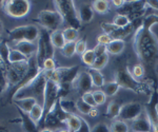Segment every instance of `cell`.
Instances as JSON below:
<instances>
[{"mask_svg":"<svg viewBox=\"0 0 158 132\" xmlns=\"http://www.w3.org/2000/svg\"><path fill=\"white\" fill-rule=\"evenodd\" d=\"M73 89H75L77 92L81 93V95L86 92H91L93 88V82H92L91 75L88 71L79 72L78 76L76 77L75 82L73 83Z\"/></svg>","mask_w":158,"mask_h":132,"instance_id":"obj_13","label":"cell"},{"mask_svg":"<svg viewBox=\"0 0 158 132\" xmlns=\"http://www.w3.org/2000/svg\"><path fill=\"white\" fill-rule=\"evenodd\" d=\"M11 48L19 51L20 53H22V54H23L24 56H27V58L36 55V52H37V44L31 42V41L15 42V44H13Z\"/></svg>","mask_w":158,"mask_h":132,"instance_id":"obj_16","label":"cell"},{"mask_svg":"<svg viewBox=\"0 0 158 132\" xmlns=\"http://www.w3.org/2000/svg\"><path fill=\"white\" fill-rule=\"evenodd\" d=\"M6 63L0 56V93L4 92L9 88V83L6 78Z\"/></svg>","mask_w":158,"mask_h":132,"instance_id":"obj_23","label":"cell"},{"mask_svg":"<svg viewBox=\"0 0 158 132\" xmlns=\"http://www.w3.org/2000/svg\"><path fill=\"white\" fill-rule=\"evenodd\" d=\"M108 62H109V53H106V54L102 55V56L96 57L95 62H94V65L92 66L91 68L100 71V70H102L106 65H108Z\"/></svg>","mask_w":158,"mask_h":132,"instance_id":"obj_36","label":"cell"},{"mask_svg":"<svg viewBox=\"0 0 158 132\" xmlns=\"http://www.w3.org/2000/svg\"><path fill=\"white\" fill-rule=\"evenodd\" d=\"M144 72H146V70H144L142 65H135L133 67V69H132V75H133L136 79L143 77Z\"/></svg>","mask_w":158,"mask_h":132,"instance_id":"obj_41","label":"cell"},{"mask_svg":"<svg viewBox=\"0 0 158 132\" xmlns=\"http://www.w3.org/2000/svg\"><path fill=\"white\" fill-rule=\"evenodd\" d=\"M51 40H52V44L54 45L55 49L61 50L65 45V44H67L64 36H63L62 30H57V31L51 33Z\"/></svg>","mask_w":158,"mask_h":132,"instance_id":"obj_22","label":"cell"},{"mask_svg":"<svg viewBox=\"0 0 158 132\" xmlns=\"http://www.w3.org/2000/svg\"><path fill=\"white\" fill-rule=\"evenodd\" d=\"M48 78L58 85L61 83H70L73 85L76 77L79 74V66L73 67H59L54 71H47Z\"/></svg>","mask_w":158,"mask_h":132,"instance_id":"obj_7","label":"cell"},{"mask_svg":"<svg viewBox=\"0 0 158 132\" xmlns=\"http://www.w3.org/2000/svg\"><path fill=\"white\" fill-rule=\"evenodd\" d=\"M121 106L117 101H111L106 108V116L111 120H115L119 116Z\"/></svg>","mask_w":158,"mask_h":132,"instance_id":"obj_26","label":"cell"},{"mask_svg":"<svg viewBox=\"0 0 158 132\" xmlns=\"http://www.w3.org/2000/svg\"><path fill=\"white\" fill-rule=\"evenodd\" d=\"M59 103L63 110L69 114H77V108H76V101L68 100V98H62L59 100Z\"/></svg>","mask_w":158,"mask_h":132,"instance_id":"obj_27","label":"cell"},{"mask_svg":"<svg viewBox=\"0 0 158 132\" xmlns=\"http://www.w3.org/2000/svg\"><path fill=\"white\" fill-rule=\"evenodd\" d=\"M152 131L153 132H158V124H156V125L152 126Z\"/></svg>","mask_w":158,"mask_h":132,"instance_id":"obj_53","label":"cell"},{"mask_svg":"<svg viewBox=\"0 0 158 132\" xmlns=\"http://www.w3.org/2000/svg\"><path fill=\"white\" fill-rule=\"evenodd\" d=\"M30 117L32 118V121L34 123H36L38 127H39V124L41 121L42 117H43V107L39 104H36V105L33 107V109L31 110V112L29 113Z\"/></svg>","mask_w":158,"mask_h":132,"instance_id":"obj_25","label":"cell"},{"mask_svg":"<svg viewBox=\"0 0 158 132\" xmlns=\"http://www.w3.org/2000/svg\"><path fill=\"white\" fill-rule=\"evenodd\" d=\"M14 105L16 106V108L20 109L21 111H23L25 113H30L31 110L33 109L37 103L36 100L34 98H21V100H13Z\"/></svg>","mask_w":158,"mask_h":132,"instance_id":"obj_19","label":"cell"},{"mask_svg":"<svg viewBox=\"0 0 158 132\" xmlns=\"http://www.w3.org/2000/svg\"><path fill=\"white\" fill-rule=\"evenodd\" d=\"M54 6L56 7V11L61 15L63 21L67 22L69 27L76 30L81 27V21L75 2L72 0H57V1H54Z\"/></svg>","mask_w":158,"mask_h":132,"instance_id":"obj_4","label":"cell"},{"mask_svg":"<svg viewBox=\"0 0 158 132\" xmlns=\"http://www.w3.org/2000/svg\"><path fill=\"white\" fill-rule=\"evenodd\" d=\"M36 21L42 29H45L50 33L60 30V27L64 23L63 18L56 10L55 11H50V10L40 11L37 15Z\"/></svg>","mask_w":158,"mask_h":132,"instance_id":"obj_6","label":"cell"},{"mask_svg":"<svg viewBox=\"0 0 158 132\" xmlns=\"http://www.w3.org/2000/svg\"><path fill=\"white\" fill-rule=\"evenodd\" d=\"M0 132H11L7 125L6 123H3V121H0Z\"/></svg>","mask_w":158,"mask_h":132,"instance_id":"obj_50","label":"cell"},{"mask_svg":"<svg viewBox=\"0 0 158 132\" xmlns=\"http://www.w3.org/2000/svg\"><path fill=\"white\" fill-rule=\"evenodd\" d=\"M94 53H95L96 57H99V56H102V55L106 54L108 53V49H106V45H96L95 48H94Z\"/></svg>","mask_w":158,"mask_h":132,"instance_id":"obj_46","label":"cell"},{"mask_svg":"<svg viewBox=\"0 0 158 132\" xmlns=\"http://www.w3.org/2000/svg\"><path fill=\"white\" fill-rule=\"evenodd\" d=\"M48 73L47 71L41 70L40 73L33 80L25 85L24 87L19 89L14 95L12 101L14 100H21V98H34L37 100L39 105L43 107V100H44V91L45 86L48 83Z\"/></svg>","mask_w":158,"mask_h":132,"instance_id":"obj_2","label":"cell"},{"mask_svg":"<svg viewBox=\"0 0 158 132\" xmlns=\"http://www.w3.org/2000/svg\"><path fill=\"white\" fill-rule=\"evenodd\" d=\"M27 59H29V58L27 56H24L22 53H20L19 51L11 48L10 55H9V63H17V62H27Z\"/></svg>","mask_w":158,"mask_h":132,"instance_id":"obj_31","label":"cell"},{"mask_svg":"<svg viewBox=\"0 0 158 132\" xmlns=\"http://www.w3.org/2000/svg\"><path fill=\"white\" fill-rule=\"evenodd\" d=\"M98 114H99V111H98L96 108H93V109L91 110L90 114H89V116H91V117H95V116H97Z\"/></svg>","mask_w":158,"mask_h":132,"instance_id":"obj_51","label":"cell"},{"mask_svg":"<svg viewBox=\"0 0 158 132\" xmlns=\"http://www.w3.org/2000/svg\"><path fill=\"white\" fill-rule=\"evenodd\" d=\"M78 15L81 23H89L94 17V10L92 6L88 3H82L78 7Z\"/></svg>","mask_w":158,"mask_h":132,"instance_id":"obj_18","label":"cell"},{"mask_svg":"<svg viewBox=\"0 0 158 132\" xmlns=\"http://www.w3.org/2000/svg\"><path fill=\"white\" fill-rule=\"evenodd\" d=\"M61 54L64 57H72L76 54V42H67L61 49Z\"/></svg>","mask_w":158,"mask_h":132,"instance_id":"obj_37","label":"cell"},{"mask_svg":"<svg viewBox=\"0 0 158 132\" xmlns=\"http://www.w3.org/2000/svg\"><path fill=\"white\" fill-rule=\"evenodd\" d=\"M112 37L110 36L106 33H102V34L98 35L97 37V44L98 45H108L110 42L112 41Z\"/></svg>","mask_w":158,"mask_h":132,"instance_id":"obj_45","label":"cell"},{"mask_svg":"<svg viewBox=\"0 0 158 132\" xmlns=\"http://www.w3.org/2000/svg\"><path fill=\"white\" fill-rule=\"evenodd\" d=\"M110 131L111 132H129V125L127 124V121L115 120L114 121H112V124L110 125Z\"/></svg>","mask_w":158,"mask_h":132,"instance_id":"obj_29","label":"cell"},{"mask_svg":"<svg viewBox=\"0 0 158 132\" xmlns=\"http://www.w3.org/2000/svg\"><path fill=\"white\" fill-rule=\"evenodd\" d=\"M124 48H126V42L124 40L121 39H113L110 44L106 45L108 53L112 55H118L123 52Z\"/></svg>","mask_w":158,"mask_h":132,"instance_id":"obj_20","label":"cell"},{"mask_svg":"<svg viewBox=\"0 0 158 132\" xmlns=\"http://www.w3.org/2000/svg\"><path fill=\"white\" fill-rule=\"evenodd\" d=\"M144 111L148 113L150 120H151L152 126L158 124V91L157 89H154L152 92V95L150 97V100L147 103Z\"/></svg>","mask_w":158,"mask_h":132,"instance_id":"obj_14","label":"cell"},{"mask_svg":"<svg viewBox=\"0 0 158 132\" xmlns=\"http://www.w3.org/2000/svg\"><path fill=\"white\" fill-rule=\"evenodd\" d=\"M76 132H91V128H90V126H89L88 121H86L83 117H81L80 128H79Z\"/></svg>","mask_w":158,"mask_h":132,"instance_id":"obj_47","label":"cell"},{"mask_svg":"<svg viewBox=\"0 0 158 132\" xmlns=\"http://www.w3.org/2000/svg\"><path fill=\"white\" fill-rule=\"evenodd\" d=\"M57 69L56 67V62L54 58H47L43 62V68L42 70L44 71H54Z\"/></svg>","mask_w":158,"mask_h":132,"instance_id":"obj_43","label":"cell"},{"mask_svg":"<svg viewBox=\"0 0 158 132\" xmlns=\"http://www.w3.org/2000/svg\"><path fill=\"white\" fill-rule=\"evenodd\" d=\"M91 132H111L110 131V126L106 125V123H98L96 124L93 128H91Z\"/></svg>","mask_w":158,"mask_h":132,"instance_id":"obj_44","label":"cell"},{"mask_svg":"<svg viewBox=\"0 0 158 132\" xmlns=\"http://www.w3.org/2000/svg\"><path fill=\"white\" fill-rule=\"evenodd\" d=\"M116 82L119 83L121 88L129 89V90L133 91L135 93H139V94H146L151 91V86L148 85L147 83L140 82L136 79L132 72L129 71V68L127 69H120L116 72L115 74Z\"/></svg>","mask_w":158,"mask_h":132,"instance_id":"obj_3","label":"cell"},{"mask_svg":"<svg viewBox=\"0 0 158 132\" xmlns=\"http://www.w3.org/2000/svg\"><path fill=\"white\" fill-rule=\"evenodd\" d=\"M94 12L99 13V14H106L109 12V1L104 0H96L92 3Z\"/></svg>","mask_w":158,"mask_h":132,"instance_id":"obj_32","label":"cell"},{"mask_svg":"<svg viewBox=\"0 0 158 132\" xmlns=\"http://www.w3.org/2000/svg\"><path fill=\"white\" fill-rule=\"evenodd\" d=\"M142 106L137 101L129 103L126 105L121 106L120 113H119L118 120L127 121H134L136 117H138L140 114L142 113Z\"/></svg>","mask_w":158,"mask_h":132,"instance_id":"obj_12","label":"cell"},{"mask_svg":"<svg viewBox=\"0 0 158 132\" xmlns=\"http://www.w3.org/2000/svg\"><path fill=\"white\" fill-rule=\"evenodd\" d=\"M131 128L134 132H151L152 123L146 111H142L138 117H136L131 123Z\"/></svg>","mask_w":158,"mask_h":132,"instance_id":"obj_15","label":"cell"},{"mask_svg":"<svg viewBox=\"0 0 158 132\" xmlns=\"http://www.w3.org/2000/svg\"><path fill=\"white\" fill-rule=\"evenodd\" d=\"M112 23H113L114 25H116L117 28H127V27H129L132 22L127 15L118 14L114 17L113 22H112Z\"/></svg>","mask_w":158,"mask_h":132,"instance_id":"obj_33","label":"cell"},{"mask_svg":"<svg viewBox=\"0 0 158 132\" xmlns=\"http://www.w3.org/2000/svg\"><path fill=\"white\" fill-rule=\"evenodd\" d=\"M95 59H96V55H95V53H94L93 49L86 50V52L82 55V56H81V60H82V62L85 63V66H88L89 68H91L92 66L94 65Z\"/></svg>","mask_w":158,"mask_h":132,"instance_id":"obj_34","label":"cell"},{"mask_svg":"<svg viewBox=\"0 0 158 132\" xmlns=\"http://www.w3.org/2000/svg\"><path fill=\"white\" fill-rule=\"evenodd\" d=\"M76 108H77V111L81 114H85V115H89L91 112V110L93 109V107H91L90 105H88L86 103L82 100V98L79 97L77 100H76Z\"/></svg>","mask_w":158,"mask_h":132,"instance_id":"obj_38","label":"cell"},{"mask_svg":"<svg viewBox=\"0 0 158 132\" xmlns=\"http://www.w3.org/2000/svg\"><path fill=\"white\" fill-rule=\"evenodd\" d=\"M58 132H72V131H70L69 129H61V130H59Z\"/></svg>","mask_w":158,"mask_h":132,"instance_id":"obj_55","label":"cell"},{"mask_svg":"<svg viewBox=\"0 0 158 132\" xmlns=\"http://www.w3.org/2000/svg\"><path fill=\"white\" fill-rule=\"evenodd\" d=\"M101 28L103 30V33H106L112 37V39H121L124 40V38L130 36L132 32L134 31V25L131 23L127 28H117L112 22H102Z\"/></svg>","mask_w":158,"mask_h":132,"instance_id":"obj_11","label":"cell"},{"mask_svg":"<svg viewBox=\"0 0 158 132\" xmlns=\"http://www.w3.org/2000/svg\"><path fill=\"white\" fill-rule=\"evenodd\" d=\"M10 51H11V47L7 44L6 41L2 40L0 42V56L3 59V62L6 63V66H9V55H10Z\"/></svg>","mask_w":158,"mask_h":132,"instance_id":"obj_35","label":"cell"},{"mask_svg":"<svg viewBox=\"0 0 158 132\" xmlns=\"http://www.w3.org/2000/svg\"><path fill=\"white\" fill-rule=\"evenodd\" d=\"M29 71V59L27 62H21L17 63H10L6 68V78L9 87L14 88L17 86L27 75Z\"/></svg>","mask_w":158,"mask_h":132,"instance_id":"obj_10","label":"cell"},{"mask_svg":"<svg viewBox=\"0 0 158 132\" xmlns=\"http://www.w3.org/2000/svg\"><path fill=\"white\" fill-rule=\"evenodd\" d=\"M112 2H113V6L115 7H120V9L126 4L124 0H114V1H112Z\"/></svg>","mask_w":158,"mask_h":132,"instance_id":"obj_49","label":"cell"},{"mask_svg":"<svg viewBox=\"0 0 158 132\" xmlns=\"http://www.w3.org/2000/svg\"><path fill=\"white\" fill-rule=\"evenodd\" d=\"M80 125H81V116L77 115V114H70L67 121H65L67 129H69V130L72 132L77 131L80 128Z\"/></svg>","mask_w":158,"mask_h":132,"instance_id":"obj_24","label":"cell"},{"mask_svg":"<svg viewBox=\"0 0 158 132\" xmlns=\"http://www.w3.org/2000/svg\"><path fill=\"white\" fill-rule=\"evenodd\" d=\"M156 23L158 15H149L142 19L133 36V48L137 57L144 67L150 69H155L158 65V38L152 31V27Z\"/></svg>","mask_w":158,"mask_h":132,"instance_id":"obj_1","label":"cell"},{"mask_svg":"<svg viewBox=\"0 0 158 132\" xmlns=\"http://www.w3.org/2000/svg\"><path fill=\"white\" fill-rule=\"evenodd\" d=\"M103 92L106 93V96H114L115 94H117L119 91V89L121 87L119 86V83L116 82H110V83H104L103 86Z\"/></svg>","mask_w":158,"mask_h":132,"instance_id":"obj_30","label":"cell"},{"mask_svg":"<svg viewBox=\"0 0 158 132\" xmlns=\"http://www.w3.org/2000/svg\"><path fill=\"white\" fill-rule=\"evenodd\" d=\"M146 4L148 7H151L153 10L158 11V0H148V1H146Z\"/></svg>","mask_w":158,"mask_h":132,"instance_id":"obj_48","label":"cell"},{"mask_svg":"<svg viewBox=\"0 0 158 132\" xmlns=\"http://www.w3.org/2000/svg\"><path fill=\"white\" fill-rule=\"evenodd\" d=\"M2 36H3V22L0 19V42L2 41Z\"/></svg>","mask_w":158,"mask_h":132,"instance_id":"obj_52","label":"cell"},{"mask_svg":"<svg viewBox=\"0 0 158 132\" xmlns=\"http://www.w3.org/2000/svg\"><path fill=\"white\" fill-rule=\"evenodd\" d=\"M93 96H94V100H95V103L96 105L99 106V105H102L104 104V101L106 100V95L103 91L101 90H96V91H93Z\"/></svg>","mask_w":158,"mask_h":132,"instance_id":"obj_39","label":"cell"},{"mask_svg":"<svg viewBox=\"0 0 158 132\" xmlns=\"http://www.w3.org/2000/svg\"><path fill=\"white\" fill-rule=\"evenodd\" d=\"M1 2L4 13L11 18H22L31 11V2L27 0H10Z\"/></svg>","mask_w":158,"mask_h":132,"instance_id":"obj_8","label":"cell"},{"mask_svg":"<svg viewBox=\"0 0 158 132\" xmlns=\"http://www.w3.org/2000/svg\"><path fill=\"white\" fill-rule=\"evenodd\" d=\"M81 98H82V100L85 101V103H86L88 105H90L91 107L95 108L96 106V103H95V100H94V96H93V92H86L85 93V94L81 95Z\"/></svg>","mask_w":158,"mask_h":132,"instance_id":"obj_42","label":"cell"},{"mask_svg":"<svg viewBox=\"0 0 158 132\" xmlns=\"http://www.w3.org/2000/svg\"><path fill=\"white\" fill-rule=\"evenodd\" d=\"M40 132H55V131H52L50 129H42V130H40Z\"/></svg>","mask_w":158,"mask_h":132,"instance_id":"obj_54","label":"cell"},{"mask_svg":"<svg viewBox=\"0 0 158 132\" xmlns=\"http://www.w3.org/2000/svg\"><path fill=\"white\" fill-rule=\"evenodd\" d=\"M40 35V29L35 24H23L13 28L7 31L9 39L15 42L19 41H31L35 42L38 40Z\"/></svg>","mask_w":158,"mask_h":132,"instance_id":"obj_5","label":"cell"},{"mask_svg":"<svg viewBox=\"0 0 158 132\" xmlns=\"http://www.w3.org/2000/svg\"><path fill=\"white\" fill-rule=\"evenodd\" d=\"M88 72L90 73L91 78H92V82H93V86L97 88H102L104 86V76L101 73V71L93 69V68H89Z\"/></svg>","mask_w":158,"mask_h":132,"instance_id":"obj_21","label":"cell"},{"mask_svg":"<svg viewBox=\"0 0 158 132\" xmlns=\"http://www.w3.org/2000/svg\"><path fill=\"white\" fill-rule=\"evenodd\" d=\"M62 33H63V36H64V39L67 42H76L78 40V37H79L78 30L68 27L62 30Z\"/></svg>","mask_w":158,"mask_h":132,"instance_id":"obj_28","label":"cell"},{"mask_svg":"<svg viewBox=\"0 0 158 132\" xmlns=\"http://www.w3.org/2000/svg\"><path fill=\"white\" fill-rule=\"evenodd\" d=\"M58 91H59V85L56 83L55 82H53V80L48 79L44 91V100H43V117L41 121H40V124L45 120L48 114L54 109L56 104L59 100Z\"/></svg>","mask_w":158,"mask_h":132,"instance_id":"obj_9","label":"cell"},{"mask_svg":"<svg viewBox=\"0 0 158 132\" xmlns=\"http://www.w3.org/2000/svg\"><path fill=\"white\" fill-rule=\"evenodd\" d=\"M88 48H86V41L85 39H78L76 41V54L82 56L86 52Z\"/></svg>","mask_w":158,"mask_h":132,"instance_id":"obj_40","label":"cell"},{"mask_svg":"<svg viewBox=\"0 0 158 132\" xmlns=\"http://www.w3.org/2000/svg\"><path fill=\"white\" fill-rule=\"evenodd\" d=\"M17 111L19 113L20 121H21V127L23 129V132H40L39 127H38L36 123H34L32 121L29 113H25L18 108H17Z\"/></svg>","mask_w":158,"mask_h":132,"instance_id":"obj_17","label":"cell"}]
</instances>
